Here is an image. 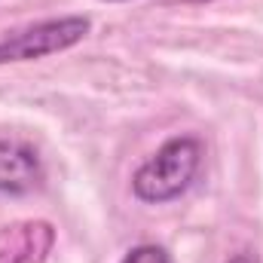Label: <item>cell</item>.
<instances>
[{
    "instance_id": "1",
    "label": "cell",
    "mask_w": 263,
    "mask_h": 263,
    "mask_svg": "<svg viewBox=\"0 0 263 263\" xmlns=\"http://www.w3.org/2000/svg\"><path fill=\"white\" fill-rule=\"evenodd\" d=\"M202 156H205V147L196 135L168 138L132 175L135 199L147 202V205H162V202L184 196L193 187L199 168H202Z\"/></svg>"
},
{
    "instance_id": "6",
    "label": "cell",
    "mask_w": 263,
    "mask_h": 263,
    "mask_svg": "<svg viewBox=\"0 0 263 263\" xmlns=\"http://www.w3.org/2000/svg\"><path fill=\"white\" fill-rule=\"evenodd\" d=\"M227 263H257V257H254V254H248V251H242V254H233Z\"/></svg>"
},
{
    "instance_id": "3",
    "label": "cell",
    "mask_w": 263,
    "mask_h": 263,
    "mask_svg": "<svg viewBox=\"0 0 263 263\" xmlns=\"http://www.w3.org/2000/svg\"><path fill=\"white\" fill-rule=\"evenodd\" d=\"M55 245L49 220H15L0 227V263H43Z\"/></svg>"
},
{
    "instance_id": "7",
    "label": "cell",
    "mask_w": 263,
    "mask_h": 263,
    "mask_svg": "<svg viewBox=\"0 0 263 263\" xmlns=\"http://www.w3.org/2000/svg\"><path fill=\"white\" fill-rule=\"evenodd\" d=\"M104 3H123V0H104Z\"/></svg>"
},
{
    "instance_id": "4",
    "label": "cell",
    "mask_w": 263,
    "mask_h": 263,
    "mask_svg": "<svg viewBox=\"0 0 263 263\" xmlns=\"http://www.w3.org/2000/svg\"><path fill=\"white\" fill-rule=\"evenodd\" d=\"M43 184V165L34 147L22 141H0V193L25 196Z\"/></svg>"
},
{
    "instance_id": "5",
    "label": "cell",
    "mask_w": 263,
    "mask_h": 263,
    "mask_svg": "<svg viewBox=\"0 0 263 263\" xmlns=\"http://www.w3.org/2000/svg\"><path fill=\"white\" fill-rule=\"evenodd\" d=\"M120 263H172V254L162 245H138Z\"/></svg>"
},
{
    "instance_id": "2",
    "label": "cell",
    "mask_w": 263,
    "mask_h": 263,
    "mask_svg": "<svg viewBox=\"0 0 263 263\" xmlns=\"http://www.w3.org/2000/svg\"><path fill=\"white\" fill-rule=\"evenodd\" d=\"M89 31H92V22L86 15H59V18H43L25 28L6 31L0 37V65L37 62V59L65 52L77 46Z\"/></svg>"
}]
</instances>
